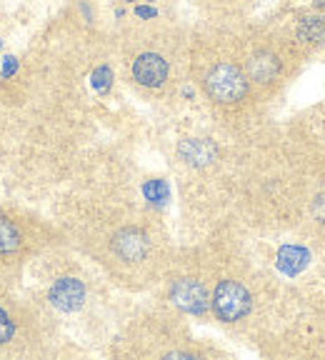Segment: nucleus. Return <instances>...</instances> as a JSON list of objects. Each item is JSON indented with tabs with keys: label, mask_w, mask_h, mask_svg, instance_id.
<instances>
[{
	"label": "nucleus",
	"mask_w": 325,
	"mask_h": 360,
	"mask_svg": "<svg viewBox=\"0 0 325 360\" xmlns=\"http://www.w3.org/2000/svg\"><path fill=\"white\" fill-rule=\"evenodd\" d=\"M205 90H208V96L218 103H236L246 98L248 80L236 65L220 63V65H215L213 70L208 73Z\"/></svg>",
	"instance_id": "obj_1"
},
{
	"label": "nucleus",
	"mask_w": 325,
	"mask_h": 360,
	"mask_svg": "<svg viewBox=\"0 0 325 360\" xmlns=\"http://www.w3.org/2000/svg\"><path fill=\"white\" fill-rule=\"evenodd\" d=\"M213 308L218 313L220 321L233 323L241 321L243 315L250 310V292L236 281H223L215 288L213 295Z\"/></svg>",
	"instance_id": "obj_2"
},
{
	"label": "nucleus",
	"mask_w": 325,
	"mask_h": 360,
	"mask_svg": "<svg viewBox=\"0 0 325 360\" xmlns=\"http://www.w3.org/2000/svg\"><path fill=\"white\" fill-rule=\"evenodd\" d=\"M133 78L141 85L158 88V85H162V80L168 78V63L162 60L160 56H155V53H143L133 63Z\"/></svg>",
	"instance_id": "obj_3"
},
{
	"label": "nucleus",
	"mask_w": 325,
	"mask_h": 360,
	"mask_svg": "<svg viewBox=\"0 0 325 360\" xmlns=\"http://www.w3.org/2000/svg\"><path fill=\"white\" fill-rule=\"evenodd\" d=\"M173 300L178 308H183L185 313H205L208 308V295L205 288L196 281H178L173 285Z\"/></svg>",
	"instance_id": "obj_4"
},
{
	"label": "nucleus",
	"mask_w": 325,
	"mask_h": 360,
	"mask_svg": "<svg viewBox=\"0 0 325 360\" xmlns=\"http://www.w3.org/2000/svg\"><path fill=\"white\" fill-rule=\"evenodd\" d=\"M83 298H85V288H83V283L75 281V278H60L51 290L53 305L65 310V313L78 310L80 305H83Z\"/></svg>",
	"instance_id": "obj_5"
},
{
	"label": "nucleus",
	"mask_w": 325,
	"mask_h": 360,
	"mask_svg": "<svg viewBox=\"0 0 325 360\" xmlns=\"http://www.w3.org/2000/svg\"><path fill=\"white\" fill-rule=\"evenodd\" d=\"M113 245H115V253L123 260H141L148 253V238L141 231H135V228L120 231Z\"/></svg>",
	"instance_id": "obj_6"
},
{
	"label": "nucleus",
	"mask_w": 325,
	"mask_h": 360,
	"mask_svg": "<svg viewBox=\"0 0 325 360\" xmlns=\"http://www.w3.org/2000/svg\"><path fill=\"white\" fill-rule=\"evenodd\" d=\"M178 153L185 163L191 165H208L215 158V146L208 141H183L178 146Z\"/></svg>",
	"instance_id": "obj_7"
},
{
	"label": "nucleus",
	"mask_w": 325,
	"mask_h": 360,
	"mask_svg": "<svg viewBox=\"0 0 325 360\" xmlns=\"http://www.w3.org/2000/svg\"><path fill=\"white\" fill-rule=\"evenodd\" d=\"M308 260H310V255L305 248L286 245V248H281V253H278V268H281L286 276H298V273L308 265Z\"/></svg>",
	"instance_id": "obj_8"
},
{
	"label": "nucleus",
	"mask_w": 325,
	"mask_h": 360,
	"mask_svg": "<svg viewBox=\"0 0 325 360\" xmlns=\"http://www.w3.org/2000/svg\"><path fill=\"white\" fill-rule=\"evenodd\" d=\"M278 73V60H275L270 53H258V56L250 60V75L253 80H260V83H268Z\"/></svg>",
	"instance_id": "obj_9"
},
{
	"label": "nucleus",
	"mask_w": 325,
	"mask_h": 360,
	"mask_svg": "<svg viewBox=\"0 0 325 360\" xmlns=\"http://www.w3.org/2000/svg\"><path fill=\"white\" fill-rule=\"evenodd\" d=\"M300 38L308 43H323L325 40V18L323 15H310L300 20Z\"/></svg>",
	"instance_id": "obj_10"
},
{
	"label": "nucleus",
	"mask_w": 325,
	"mask_h": 360,
	"mask_svg": "<svg viewBox=\"0 0 325 360\" xmlns=\"http://www.w3.org/2000/svg\"><path fill=\"white\" fill-rule=\"evenodd\" d=\"M18 243H20L18 228L11 223V220L0 218V253H11V250H15Z\"/></svg>",
	"instance_id": "obj_11"
},
{
	"label": "nucleus",
	"mask_w": 325,
	"mask_h": 360,
	"mask_svg": "<svg viewBox=\"0 0 325 360\" xmlns=\"http://www.w3.org/2000/svg\"><path fill=\"white\" fill-rule=\"evenodd\" d=\"M143 193L151 202L155 205H162V202L170 198V191H168V183L165 180H148L146 186H143Z\"/></svg>",
	"instance_id": "obj_12"
},
{
	"label": "nucleus",
	"mask_w": 325,
	"mask_h": 360,
	"mask_svg": "<svg viewBox=\"0 0 325 360\" xmlns=\"http://www.w3.org/2000/svg\"><path fill=\"white\" fill-rule=\"evenodd\" d=\"M93 85H96V90L106 93V90L110 88V70H108V68H98L96 73H93Z\"/></svg>",
	"instance_id": "obj_13"
},
{
	"label": "nucleus",
	"mask_w": 325,
	"mask_h": 360,
	"mask_svg": "<svg viewBox=\"0 0 325 360\" xmlns=\"http://www.w3.org/2000/svg\"><path fill=\"white\" fill-rule=\"evenodd\" d=\"M13 335V321L0 310V343H8Z\"/></svg>",
	"instance_id": "obj_14"
},
{
	"label": "nucleus",
	"mask_w": 325,
	"mask_h": 360,
	"mask_svg": "<svg viewBox=\"0 0 325 360\" xmlns=\"http://www.w3.org/2000/svg\"><path fill=\"white\" fill-rule=\"evenodd\" d=\"M315 215L325 223V195L318 198V202H315Z\"/></svg>",
	"instance_id": "obj_15"
},
{
	"label": "nucleus",
	"mask_w": 325,
	"mask_h": 360,
	"mask_svg": "<svg viewBox=\"0 0 325 360\" xmlns=\"http://www.w3.org/2000/svg\"><path fill=\"white\" fill-rule=\"evenodd\" d=\"M15 68H18L15 58H8L6 65H3V75H13V73H15Z\"/></svg>",
	"instance_id": "obj_16"
},
{
	"label": "nucleus",
	"mask_w": 325,
	"mask_h": 360,
	"mask_svg": "<svg viewBox=\"0 0 325 360\" xmlns=\"http://www.w3.org/2000/svg\"><path fill=\"white\" fill-rule=\"evenodd\" d=\"M135 13H138L141 18H153V15H155V11H153V8H138Z\"/></svg>",
	"instance_id": "obj_17"
}]
</instances>
